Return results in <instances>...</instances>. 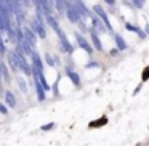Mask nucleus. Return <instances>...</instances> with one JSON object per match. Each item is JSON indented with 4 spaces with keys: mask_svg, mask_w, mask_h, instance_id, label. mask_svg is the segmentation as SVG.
I'll list each match as a JSON object with an SVG mask.
<instances>
[{
    "mask_svg": "<svg viewBox=\"0 0 149 146\" xmlns=\"http://www.w3.org/2000/svg\"><path fill=\"white\" fill-rule=\"evenodd\" d=\"M72 5H74V8L79 13V21H84L85 23V20L90 16V11H88L87 7H85V3L82 2V0H72Z\"/></svg>",
    "mask_w": 149,
    "mask_h": 146,
    "instance_id": "obj_1",
    "label": "nucleus"
},
{
    "mask_svg": "<svg viewBox=\"0 0 149 146\" xmlns=\"http://www.w3.org/2000/svg\"><path fill=\"white\" fill-rule=\"evenodd\" d=\"M15 53H16V59H18V66H19V71H23L24 74L31 75V74H32V69H31V66L27 64L26 58H24V55H23V52L16 48V50H15Z\"/></svg>",
    "mask_w": 149,
    "mask_h": 146,
    "instance_id": "obj_2",
    "label": "nucleus"
},
{
    "mask_svg": "<svg viewBox=\"0 0 149 146\" xmlns=\"http://www.w3.org/2000/svg\"><path fill=\"white\" fill-rule=\"evenodd\" d=\"M32 74L34 75H39V74H43V63H42V59H40V56H39V53H36V52H32Z\"/></svg>",
    "mask_w": 149,
    "mask_h": 146,
    "instance_id": "obj_3",
    "label": "nucleus"
},
{
    "mask_svg": "<svg viewBox=\"0 0 149 146\" xmlns=\"http://www.w3.org/2000/svg\"><path fill=\"white\" fill-rule=\"evenodd\" d=\"M64 11H66L68 20L71 21V23H77V21H79V13H77V10L74 8L72 2H69V0H66V2H64Z\"/></svg>",
    "mask_w": 149,
    "mask_h": 146,
    "instance_id": "obj_4",
    "label": "nucleus"
},
{
    "mask_svg": "<svg viewBox=\"0 0 149 146\" xmlns=\"http://www.w3.org/2000/svg\"><path fill=\"white\" fill-rule=\"evenodd\" d=\"M93 11L101 18V21H103V23L106 24V29L109 31V32H112V24H111L109 18H107V13L103 10V7H101V5H95V7H93Z\"/></svg>",
    "mask_w": 149,
    "mask_h": 146,
    "instance_id": "obj_5",
    "label": "nucleus"
},
{
    "mask_svg": "<svg viewBox=\"0 0 149 146\" xmlns=\"http://www.w3.org/2000/svg\"><path fill=\"white\" fill-rule=\"evenodd\" d=\"M31 29L34 31V34H36L37 37H40V39H45L47 37V32H45V23L43 21H40V20H34L32 21V27Z\"/></svg>",
    "mask_w": 149,
    "mask_h": 146,
    "instance_id": "obj_6",
    "label": "nucleus"
},
{
    "mask_svg": "<svg viewBox=\"0 0 149 146\" xmlns=\"http://www.w3.org/2000/svg\"><path fill=\"white\" fill-rule=\"evenodd\" d=\"M55 32L58 34L59 40H61V45H63V48H64L66 52L69 53V55H71V53H74V47H72V45H71V42H69V40L66 39V34L61 31V27H58V29H56Z\"/></svg>",
    "mask_w": 149,
    "mask_h": 146,
    "instance_id": "obj_7",
    "label": "nucleus"
},
{
    "mask_svg": "<svg viewBox=\"0 0 149 146\" xmlns=\"http://www.w3.org/2000/svg\"><path fill=\"white\" fill-rule=\"evenodd\" d=\"M23 39L26 40V42L29 43L31 47H32V48L36 47V43H37V40H36V39H37V36L34 34V31H32V29L26 27V29H24V32H23Z\"/></svg>",
    "mask_w": 149,
    "mask_h": 146,
    "instance_id": "obj_8",
    "label": "nucleus"
},
{
    "mask_svg": "<svg viewBox=\"0 0 149 146\" xmlns=\"http://www.w3.org/2000/svg\"><path fill=\"white\" fill-rule=\"evenodd\" d=\"M75 40H77L79 47H80L82 50H85V52H87L88 55H91V53H93V48H91V45H90V43H88L87 40H85V39H84V37H82L79 32H75Z\"/></svg>",
    "mask_w": 149,
    "mask_h": 146,
    "instance_id": "obj_9",
    "label": "nucleus"
},
{
    "mask_svg": "<svg viewBox=\"0 0 149 146\" xmlns=\"http://www.w3.org/2000/svg\"><path fill=\"white\" fill-rule=\"evenodd\" d=\"M8 63H10V68L13 69L15 72L19 71V66H18V59H16V53L13 52H8Z\"/></svg>",
    "mask_w": 149,
    "mask_h": 146,
    "instance_id": "obj_10",
    "label": "nucleus"
},
{
    "mask_svg": "<svg viewBox=\"0 0 149 146\" xmlns=\"http://www.w3.org/2000/svg\"><path fill=\"white\" fill-rule=\"evenodd\" d=\"M125 27H127V31H130V32H136L139 37H141V39H146V34L143 32V31L139 29L138 26H135V24H132V23H127Z\"/></svg>",
    "mask_w": 149,
    "mask_h": 146,
    "instance_id": "obj_11",
    "label": "nucleus"
},
{
    "mask_svg": "<svg viewBox=\"0 0 149 146\" xmlns=\"http://www.w3.org/2000/svg\"><path fill=\"white\" fill-rule=\"evenodd\" d=\"M90 34H91V40H93L95 48H96L98 52H103V45H101V42H100V37H98V34L93 32V31H90Z\"/></svg>",
    "mask_w": 149,
    "mask_h": 146,
    "instance_id": "obj_12",
    "label": "nucleus"
},
{
    "mask_svg": "<svg viewBox=\"0 0 149 146\" xmlns=\"http://www.w3.org/2000/svg\"><path fill=\"white\" fill-rule=\"evenodd\" d=\"M66 74H68V77L71 79L72 82H74V85H80V79H79V74L74 71H71V69H66Z\"/></svg>",
    "mask_w": 149,
    "mask_h": 146,
    "instance_id": "obj_13",
    "label": "nucleus"
},
{
    "mask_svg": "<svg viewBox=\"0 0 149 146\" xmlns=\"http://www.w3.org/2000/svg\"><path fill=\"white\" fill-rule=\"evenodd\" d=\"M36 88H37V98H39V101H43L45 100V90H43V87L40 85V82L36 79Z\"/></svg>",
    "mask_w": 149,
    "mask_h": 146,
    "instance_id": "obj_14",
    "label": "nucleus"
},
{
    "mask_svg": "<svg viewBox=\"0 0 149 146\" xmlns=\"http://www.w3.org/2000/svg\"><path fill=\"white\" fill-rule=\"evenodd\" d=\"M5 100H7V104L10 108L16 106V100H15V95L11 93V92H5Z\"/></svg>",
    "mask_w": 149,
    "mask_h": 146,
    "instance_id": "obj_15",
    "label": "nucleus"
},
{
    "mask_svg": "<svg viewBox=\"0 0 149 146\" xmlns=\"http://www.w3.org/2000/svg\"><path fill=\"white\" fill-rule=\"evenodd\" d=\"M116 45H117V48H119V52H123V50H127V43H125V40L122 39V37L117 34L116 36Z\"/></svg>",
    "mask_w": 149,
    "mask_h": 146,
    "instance_id": "obj_16",
    "label": "nucleus"
},
{
    "mask_svg": "<svg viewBox=\"0 0 149 146\" xmlns=\"http://www.w3.org/2000/svg\"><path fill=\"white\" fill-rule=\"evenodd\" d=\"M0 77L5 79L7 82H10V74H8V69L3 63H0Z\"/></svg>",
    "mask_w": 149,
    "mask_h": 146,
    "instance_id": "obj_17",
    "label": "nucleus"
},
{
    "mask_svg": "<svg viewBox=\"0 0 149 146\" xmlns=\"http://www.w3.org/2000/svg\"><path fill=\"white\" fill-rule=\"evenodd\" d=\"M91 23H93V29H91V31H93V32H103V31H104V27L103 26H101V23H100V21H98L96 20V18H91Z\"/></svg>",
    "mask_w": 149,
    "mask_h": 146,
    "instance_id": "obj_18",
    "label": "nucleus"
},
{
    "mask_svg": "<svg viewBox=\"0 0 149 146\" xmlns=\"http://www.w3.org/2000/svg\"><path fill=\"white\" fill-rule=\"evenodd\" d=\"M64 2L66 0H55V5H56V8H58L59 15H64Z\"/></svg>",
    "mask_w": 149,
    "mask_h": 146,
    "instance_id": "obj_19",
    "label": "nucleus"
},
{
    "mask_svg": "<svg viewBox=\"0 0 149 146\" xmlns=\"http://www.w3.org/2000/svg\"><path fill=\"white\" fill-rule=\"evenodd\" d=\"M104 124H107V119L106 117H101L100 120H96V122H91L90 127H101V125H104Z\"/></svg>",
    "mask_w": 149,
    "mask_h": 146,
    "instance_id": "obj_20",
    "label": "nucleus"
},
{
    "mask_svg": "<svg viewBox=\"0 0 149 146\" xmlns=\"http://www.w3.org/2000/svg\"><path fill=\"white\" fill-rule=\"evenodd\" d=\"M132 2H133V5H135L136 8H143L144 3H146V0H132Z\"/></svg>",
    "mask_w": 149,
    "mask_h": 146,
    "instance_id": "obj_21",
    "label": "nucleus"
},
{
    "mask_svg": "<svg viewBox=\"0 0 149 146\" xmlns=\"http://www.w3.org/2000/svg\"><path fill=\"white\" fill-rule=\"evenodd\" d=\"M45 59H47V63H48L50 66H55L56 64V59H53L50 53H47V55H45Z\"/></svg>",
    "mask_w": 149,
    "mask_h": 146,
    "instance_id": "obj_22",
    "label": "nucleus"
},
{
    "mask_svg": "<svg viewBox=\"0 0 149 146\" xmlns=\"http://www.w3.org/2000/svg\"><path fill=\"white\" fill-rule=\"evenodd\" d=\"M141 79H143V82H146V80H149V66L143 71V74H141Z\"/></svg>",
    "mask_w": 149,
    "mask_h": 146,
    "instance_id": "obj_23",
    "label": "nucleus"
},
{
    "mask_svg": "<svg viewBox=\"0 0 149 146\" xmlns=\"http://www.w3.org/2000/svg\"><path fill=\"white\" fill-rule=\"evenodd\" d=\"M18 84H19V87H21V90L24 92V93H27V87H26V82L23 80V79H18Z\"/></svg>",
    "mask_w": 149,
    "mask_h": 146,
    "instance_id": "obj_24",
    "label": "nucleus"
},
{
    "mask_svg": "<svg viewBox=\"0 0 149 146\" xmlns=\"http://www.w3.org/2000/svg\"><path fill=\"white\" fill-rule=\"evenodd\" d=\"M53 127H55V124L50 122V124H47V125H42V127H40V130H43V132H48L50 129H53Z\"/></svg>",
    "mask_w": 149,
    "mask_h": 146,
    "instance_id": "obj_25",
    "label": "nucleus"
},
{
    "mask_svg": "<svg viewBox=\"0 0 149 146\" xmlns=\"http://www.w3.org/2000/svg\"><path fill=\"white\" fill-rule=\"evenodd\" d=\"M3 53H7V48H5V43L2 40V36H0V55H3Z\"/></svg>",
    "mask_w": 149,
    "mask_h": 146,
    "instance_id": "obj_26",
    "label": "nucleus"
},
{
    "mask_svg": "<svg viewBox=\"0 0 149 146\" xmlns=\"http://www.w3.org/2000/svg\"><path fill=\"white\" fill-rule=\"evenodd\" d=\"M0 112H2V114H7V112H8V111H7V108H5L2 103H0Z\"/></svg>",
    "mask_w": 149,
    "mask_h": 146,
    "instance_id": "obj_27",
    "label": "nucleus"
},
{
    "mask_svg": "<svg viewBox=\"0 0 149 146\" xmlns=\"http://www.w3.org/2000/svg\"><path fill=\"white\" fill-rule=\"evenodd\" d=\"M31 2H32V0H23V5L27 7V5H31Z\"/></svg>",
    "mask_w": 149,
    "mask_h": 146,
    "instance_id": "obj_28",
    "label": "nucleus"
},
{
    "mask_svg": "<svg viewBox=\"0 0 149 146\" xmlns=\"http://www.w3.org/2000/svg\"><path fill=\"white\" fill-rule=\"evenodd\" d=\"M104 2H106L107 5H114V3H116V0H104Z\"/></svg>",
    "mask_w": 149,
    "mask_h": 146,
    "instance_id": "obj_29",
    "label": "nucleus"
},
{
    "mask_svg": "<svg viewBox=\"0 0 149 146\" xmlns=\"http://www.w3.org/2000/svg\"><path fill=\"white\" fill-rule=\"evenodd\" d=\"M95 66H98L96 63H88V64H87V68H95Z\"/></svg>",
    "mask_w": 149,
    "mask_h": 146,
    "instance_id": "obj_30",
    "label": "nucleus"
},
{
    "mask_svg": "<svg viewBox=\"0 0 149 146\" xmlns=\"http://www.w3.org/2000/svg\"><path fill=\"white\" fill-rule=\"evenodd\" d=\"M3 93V92H2V77H0V95Z\"/></svg>",
    "mask_w": 149,
    "mask_h": 146,
    "instance_id": "obj_31",
    "label": "nucleus"
}]
</instances>
